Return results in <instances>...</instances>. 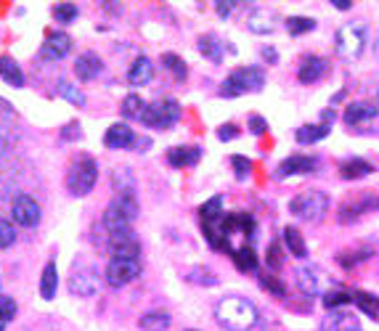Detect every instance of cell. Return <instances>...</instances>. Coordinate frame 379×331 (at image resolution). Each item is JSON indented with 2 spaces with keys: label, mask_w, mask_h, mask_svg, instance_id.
Wrapping results in <instances>:
<instances>
[{
  "label": "cell",
  "mask_w": 379,
  "mask_h": 331,
  "mask_svg": "<svg viewBox=\"0 0 379 331\" xmlns=\"http://www.w3.org/2000/svg\"><path fill=\"white\" fill-rule=\"evenodd\" d=\"M215 320L228 331H249L260 320V316L258 308L244 297H223L215 305Z\"/></svg>",
  "instance_id": "cell-1"
},
{
  "label": "cell",
  "mask_w": 379,
  "mask_h": 331,
  "mask_svg": "<svg viewBox=\"0 0 379 331\" xmlns=\"http://www.w3.org/2000/svg\"><path fill=\"white\" fill-rule=\"evenodd\" d=\"M67 191L74 199H85L88 194H93L95 183H98V162L91 154H80L72 159L69 170H67Z\"/></svg>",
  "instance_id": "cell-2"
},
{
  "label": "cell",
  "mask_w": 379,
  "mask_h": 331,
  "mask_svg": "<svg viewBox=\"0 0 379 331\" xmlns=\"http://www.w3.org/2000/svg\"><path fill=\"white\" fill-rule=\"evenodd\" d=\"M262 85H265L262 67H239L220 85V95L223 98H239L244 93H258V90H262Z\"/></svg>",
  "instance_id": "cell-3"
},
{
  "label": "cell",
  "mask_w": 379,
  "mask_h": 331,
  "mask_svg": "<svg viewBox=\"0 0 379 331\" xmlns=\"http://www.w3.org/2000/svg\"><path fill=\"white\" fill-rule=\"evenodd\" d=\"M332 207V199L324 194V191H302L297 194L295 199L289 201V212L295 215L297 220H305V223H319L326 217Z\"/></svg>",
  "instance_id": "cell-4"
},
{
  "label": "cell",
  "mask_w": 379,
  "mask_h": 331,
  "mask_svg": "<svg viewBox=\"0 0 379 331\" xmlns=\"http://www.w3.org/2000/svg\"><path fill=\"white\" fill-rule=\"evenodd\" d=\"M183 107L178 98H159V101H149L146 112L141 117V125L152 128V130H170L173 125H178Z\"/></svg>",
  "instance_id": "cell-5"
},
{
  "label": "cell",
  "mask_w": 379,
  "mask_h": 331,
  "mask_svg": "<svg viewBox=\"0 0 379 331\" xmlns=\"http://www.w3.org/2000/svg\"><path fill=\"white\" fill-rule=\"evenodd\" d=\"M366 40H368V29L366 24L361 22H347L337 29V40H334V48H337V56L345 61H356L364 50H366Z\"/></svg>",
  "instance_id": "cell-6"
},
{
  "label": "cell",
  "mask_w": 379,
  "mask_h": 331,
  "mask_svg": "<svg viewBox=\"0 0 379 331\" xmlns=\"http://www.w3.org/2000/svg\"><path fill=\"white\" fill-rule=\"evenodd\" d=\"M69 295L74 297H93L98 292V286H101V276H98V268H95L91 260H74L72 265V273H69Z\"/></svg>",
  "instance_id": "cell-7"
},
{
  "label": "cell",
  "mask_w": 379,
  "mask_h": 331,
  "mask_svg": "<svg viewBox=\"0 0 379 331\" xmlns=\"http://www.w3.org/2000/svg\"><path fill=\"white\" fill-rule=\"evenodd\" d=\"M104 247L112 255V260H141V241L133 234V228L104 236Z\"/></svg>",
  "instance_id": "cell-8"
},
{
  "label": "cell",
  "mask_w": 379,
  "mask_h": 331,
  "mask_svg": "<svg viewBox=\"0 0 379 331\" xmlns=\"http://www.w3.org/2000/svg\"><path fill=\"white\" fill-rule=\"evenodd\" d=\"M138 276H141V260H109L104 281L112 289H122V286L133 284Z\"/></svg>",
  "instance_id": "cell-9"
},
{
  "label": "cell",
  "mask_w": 379,
  "mask_h": 331,
  "mask_svg": "<svg viewBox=\"0 0 379 331\" xmlns=\"http://www.w3.org/2000/svg\"><path fill=\"white\" fill-rule=\"evenodd\" d=\"M11 217H13V223L22 225V228H35V225H40L43 210H40L35 196H29V194H16L11 201Z\"/></svg>",
  "instance_id": "cell-10"
},
{
  "label": "cell",
  "mask_w": 379,
  "mask_h": 331,
  "mask_svg": "<svg viewBox=\"0 0 379 331\" xmlns=\"http://www.w3.org/2000/svg\"><path fill=\"white\" fill-rule=\"evenodd\" d=\"M72 48H74V43H72V37L67 32H61V29L48 32L46 40H43V48H40V59L64 61L72 53Z\"/></svg>",
  "instance_id": "cell-11"
},
{
  "label": "cell",
  "mask_w": 379,
  "mask_h": 331,
  "mask_svg": "<svg viewBox=\"0 0 379 331\" xmlns=\"http://www.w3.org/2000/svg\"><path fill=\"white\" fill-rule=\"evenodd\" d=\"M135 133H133L131 125L125 122H112L104 133V146L112 149V151H128V149H135Z\"/></svg>",
  "instance_id": "cell-12"
},
{
  "label": "cell",
  "mask_w": 379,
  "mask_h": 331,
  "mask_svg": "<svg viewBox=\"0 0 379 331\" xmlns=\"http://www.w3.org/2000/svg\"><path fill=\"white\" fill-rule=\"evenodd\" d=\"M72 69H74L80 83H91L98 74H104V61H101V56L93 53V50H83V53H77Z\"/></svg>",
  "instance_id": "cell-13"
},
{
  "label": "cell",
  "mask_w": 379,
  "mask_h": 331,
  "mask_svg": "<svg viewBox=\"0 0 379 331\" xmlns=\"http://www.w3.org/2000/svg\"><path fill=\"white\" fill-rule=\"evenodd\" d=\"M313 170H316V159H313V156L295 154V156H286L284 162L276 167L273 177L284 180V177H292V175H308V173H313Z\"/></svg>",
  "instance_id": "cell-14"
},
{
  "label": "cell",
  "mask_w": 379,
  "mask_h": 331,
  "mask_svg": "<svg viewBox=\"0 0 379 331\" xmlns=\"http://www.w3.org/2000/svg\"><path fill=\"white\" fill-rule=\"evenodd\" d=\"M326 72H329V61L324 56H305L300 64V72H297V80L302 85H313L319 83Z\"/></svg>",
  "instance_id": "cell-15"
},
{
  "label": "cell",
  "mask_w": 379,
  "mask_h": 331,
  "mask_svg": "<svg viewBox=\"0 0 379 331\" xmlns=\"http://www.w3.org/2000/svg\"><path fill=\"white\" fill-rule=\"evenodd\" d=\"M379 114V109L374 104H368V101H353V104H347L345 109V125H350V128H356V125H366V122H374Z\"/></svg>",
  "instance_id": "cell-16"
},
{
  "label": "cell",
  "mask_w": 379,
  "mask_h": 331,
  "mask_svg": "<svg viewBox=\"0 0 379 331\" xmlns=\"http://www.w3.org/2000/svg\"><path fill=\"white\" fill-rule=\"evenodd\" d=\"M152 80H154V61L149 56H138L128 69V85L146 88V85H152Z\"/></svg>",
  "instance_id": "cell-17"
},
{
  "label": "cell",
  "mask_w": 379,
  "mask_h": 331,
  "mask_svg": "<svg viewBox=\"0 0 379 331\" xmlns=\"http://www.w3.org/2000/svg\"><path fill=\"white\" fill-rule=\"evenodd\" d=\"M321 331H361V320L347 310H332L321 320Z\"/></svg>",
  "instance_id": "cell-18"
},
{
  "label": "cell",
  "mask_w": 379,
  "mask_h": 331,
  "mask_svg": "<svg viewBox=\"0 0 379 331\" xmlns=\"http://www.w3.org/2000/svg\"><path fill=\"white\" fill-rule=\"evenodd\" d=\"M371 210H379V196H361L358 201H350L340 210L337 217H340V223H353V220H358L361 215L371 212Z\"/></svg>",
  "instance_id": "cell-19"
},
{
  "label": "cell",
  "mask_w": 379,
  "mask_h": 331,
  "mask_svg": "<svg viewBox=\"0 0 379 331\" xmlns=\"http://www.w3.org/2000/svg\"><path fill=\"white\" fill-rule=\"evenodd\" d=\"M199 159H201L199 146H173V149L167 151L170 167H178V170H183V167H197Z\"/></svg>",
  "instance_id": "cell-20"
},
{
  "label": "cell",
  "mask_w": 379,
  "mask_h": 331,
  "mask_svg": "<svg viewBox=\"0 0 379 331\" xmlns=\"http://www.w3.org/2000/svg\"><path fill=\"white\" fill-rule=\"evenodd\" d=\"M56 292H59V265H56V260H48L40 273V297L46 302H53Z\"/></svg>",
  "instance_id": "cell-21"
},
{
  "label": "cell",
  "mask_w": 379,
  "mask_h": 331,
  "mask_svg": "<svg viewBox=\"0 0 379 331\" xmlns=\"http://www.w3.org/2000/svg\"><path fill=\"white\" fill-rule=\"evenodd\" d=\"M197 50H199L207 61L220 64V61H223V56H225V50H231V48L225 46L218 35H201L199 40H197Z\"/></svg>",
  "instance_id": "cell-22"
},
{
  "label": "cell",
  "mask_w": 379,
  "mask_h": 331,
  "mask_svg": "<svg viewBox=\"0 0 379 331\" xmlns=\"http://www.w3.org/2000/svg\"><path fill=\"white\" fill-rule=\"evenodd\" d=\"M276 27H279V19H276L273 13L262 11V8L249 11V16H247V29H249V32H255V35H271Z\"/></svg>",
  "instance_id": "cell-23"
},
{
  "label": "cell",
  "mask_w": 379,
  "mask_h": 331,
  "mask_svg": "<svg viewBox=\"0 0 379 331\" xmlns=\"http://www.w3.org/2000/svg\"><path fill=\"white\" fill-rule=\"evenodd\" d=\"M0 80L11 88H24L27 85V77H24V69L19 67V61L11 59V56H0Z\"/></svg>",
  "instance_id": "cell-24"
},
{
  "label": "cell",
  "mask_w": 379,
  "mask_h": 331,
  "mask_svg": "<svg viewBox=\"0 0 379 331\" xmlns=\"http://www.w3.org/2000/svg\"><path fill=\"white\" fill-rule=\"evenodd\" d=\"M109 207L112 210H117L128 223H135L138 220V215H141V207H138V199H135V194H117L114 199L109 201Z\"/></svg>",
  "instance_id": "cell-25"
},
{
  "label": "cell",
  "mask_w": 379,
  "mask_h": 331,
  "mask_svg": "<svg viewBox=\"0 0 379 331\" xmlns=\"http://www.w3.org/2000/svg\"><path fill=\"white\" fill-rule=\"evenodd\" d=\"M297 286H300V292L305 297H313L321 295V273L316 268H300L297 271Z\"/></svg>",
  "instance_id": "cell-26"
},
{
  "label": "cell",
  "mask_w": 379,
  "mask_h": 331,
  "mask_svg": "<svg viewBox=\"0 0 379 331\" xmlns=\"http://www.w3.org/2000/svg\"><path fill=\"white\" fill-rule=\"evenodd\" d=\"M170 323H173V316L167 310H149V313H143L138 318L141 331H167Z\"/></svg>",
  "instance_id": "cell-27"
},
{
  "label": "cell",
  "mask_w": 379,
  "mask_h": 331,
  "mask_svg": "<svg viewBox=\"0 0 379 331\" xmlns=\"http://www.w3.org/2000/svg\"><path fill=\"white\" fill-rule=\"evenodd\" d=\"M56 95L77 109H83L85 104H88V95L77 88V83H69V80H59V83H56Z\"/></svg>",
  "instance_id": "cell-28"
},
{
  "label": "cell",
  "mask_w": 379,
  "mask_h": 331,
  "mask_svg": "<svg viewBox=\"0 0 379 331\" xmlns=\"http://www.w3.org/2000/svg\"><path fill=\"white\" fill-rule=\"evenodd\" d=\"M371 173H374V167L368 165L366 159H347V162L340 165V175L345 180H361V177L371 175Z\"/></svg>",
  "instance_id": "cell-29"
},
{
  "label": "cell",
  "mask_w": 379,
  "mask_h": 331,
  "mask_svg": "<svg viewBox=\"0 0 379 331\" xmlns=\"http://www.w3.org/2000/svg\"><path fill=\"white\" fill-rule=\"evenodd\" d=\"M329 133H332V128L321 122V125H302V128H300L295 135H297V143H302V146H310V143L324 141Z\"/></svg>",
  "instance_id": "cell-30"
},
{
  "label": "cell",
  "mask_w": 379,
  "mask_h": 331,
  "mask_svg": "<svg viewBox=\"0 0 379 331\" xmlns=\"http://www.w3.org/2000/svg\"><path fill=\"white\" fill-rule=\"evenodd\" d=\"M146 104L149 101H143L138 93H128L122 98V104H119V114L125 119H141L143 112H146Z\"/></svg>",
  "instance_id": "cell-31"
},
{
  "label": "cell",
  "mask_w": 379,
  "mask_h": 331,
  "mask_svg": "<svg viewBox=\"0 0 379 331\" xmlns=\"http://www.w3.org/2000/svg\"><path fill=\"white\" fill-rule=\"evenodd\" d=\"M284 247L286 252H292L295 257H308V247H305V238H302V234L297 231V228H292V225H286L284 228Z\"/></svg>",
  "instance_id": "cell-32"
},
{
  "label": "cell",
  "mask_w": 379,
  "mask_h": 331,
  "mask_svg": "<svg viewBox=\"0 0 379 331\" xmlns=\"http://www.w3.org/2000/svg\"><path fill=\"white\" fill-rule=\"evenodd\" d=\"M231 257H234V265H237L241 273H255V271H258V255L252 252V247L231 249Z\"/></svg>",
  "instance_id": "cell-33"
},
{
  "label": "cell",
  "mask_w": 379,
  "mask_h": 331,
  "mask_svg": "<svg viewBox=\"0 0 379 331\" xmlns=\"http://www.w3.org/2000/svg\"><path fill=\"white\" fill-rule=\"evenodd\" d=\"M162 67H165L178 83H186V77H189V67H186V61L180 59L178 53H162Z\"/></svg>",
  "instance_id": "cell-34"
},
{
  "label": "cell",
  "mask_w": 379,
  "mask_h": 331,
  "mask_svg": "<svg viewBox=\"0 0 379 331\" xmlns=\"http://www.w3.org/2000/svg\"><path fill=\"white\" fill-rule=\"evenodd\" d=\"M112 189L117 194H135V177L128 167H117L112 173Z\"/></svg>",
  "instance_id": "cell-35"
},
{
  "label": "cell",
  "mask_w": 379,
  "mask_h": 331,
  "mask_svg": "<svg viewBox=\"0 0 379 331\" xmlns=\"http://www.w3.org/2000/svg\"><path fill=\"white\" fill-rule=\"evenodd\" d=\"M201 223H218L223 220V196H213L210 201H204L199 207Z\"/></svg>",
  "instance_id": "cell-36"
},
{
  "label": "cell",
  "mask_w": 379,
  "mask_h": 331,
  "mask_svg": "<svg viewBox=\"0 0 379 331\" xmlns=\"http://www.w3.org/2000/svg\"><path fill=\"white\" fill-rule=\"evenodd\" d=\"M53 19H56V24H74L77 19H80V8L74 6V3H56L53 6Z\"/></svg>",
  "instance_id": "cell-37"
},
{
  "label": "cell",
  "mask_w": 379,
  "mask_h": 331,
  "mask_svg": "<svg viewBox=\"0 0 379 331\" xmlns=\"http://www.w3.org/2000/svg\"><path fill=\"white\" fill-rule=\"evenodd\" d=\"M286 29H289V35H305L310 29H316V19H310V16H289L286 19Z\"/></svg>",
  "instance_id": "cell-38"
},
{
  "label": "cell",
  "mask_w": 379,
  "mask_h": 331,
  "mask_svg": "<svg viewBox=\"0 0 379 331\" xmlns=\"http://www.w3.org/2000/svg\"><path fill=\"white\" fill-rule=\"evenodd\" d=\"M186 281H191V284H197V286H215L218 284V276H215L210 268H191V271L186 273Z\"/></svg>",
  "instance_id": "cell-39"
},
{
  "label": "cell",
  "mask_w": 379,
  "mask_h": 331,
  "mask_svg": "<svg viewBox=\"0 0 379 331\" xmlns=\"http://www.w3.org/2000/svg\"><path fill=\"white\" fill-rule=\"evenodd\" d=\"M80 138H83V128H80V122H67V125H61V130H59L61 143H77Z\"/></svg>",
  "instance_id": "cell-40"
},
{
  "label": "cell",
  "mask_w": 379,
  "mask_h": 331,
  "mask_svg": "<svg viewBox=\"0 0 379 331\" xmlns=\"http://www.w3.org/2000/svg\"><path fill=\"white\" fill-rule=\"evenodd\" d=\"M19 316V305H16V299L13 297H8V295H0V318L6 320H13Z\"/></svg>",
  "instance_id": "cell-41"
},
{
  "label": "cell",
  "mask_w": 379,
  "mask_h": 331,
  "mask_svg": "<svg viewBox=\"0 0 379 331\" xmlns=\"http://www.w3.org/2000/svg\"><path fill=\"white\" fill-rule=\"evenodd\" d=\"M347 302H353V295H347V292H329V295H324V305L329 310L343 308Z\"/></svg>",
  "instance_id": "cell-42"
},
{
  "label": "cell",
  "mask_w": 379,
  "mask_h": 331,
  "mask_svg": "<svg viewBox=\"0 0 379 331\" xmlns=\"http://www.w3.org/2000/svg\"><path fill=\"white\" fill-rule=\"evenodd\" d=\"M13 241H16V228H13V223L0 217V249H8Z\"/></svg>",
  "instance_id": "cell-43"
},
{
  "label": "cell",
  "mask_w": 379,
  "mask_h": 331,
  "mask_svg": "<svg viewBox=\"0 0 379 331\" xmlns=\"http://www.w3.org/2000/svg\"><path fill=\"white\" fill-rule=\"evenodd\" d=\"M231 165H234V175L239 177V180H244V177L252 173V162H249L247 156H231Z\"/></svg>",
  "instance_id": "cell-44"
},
{
  "label": "cell",
  "mask_w": 379,
  "mask_h": 331,
  "mask_svg": "<svg viewBox=\"0 0 379 331\" xmlns=\"http://www.w3.org/2000/svg\"><path fill=\"white\" fill-rule=\"evenodd\" d=\"M260 284H262V289H268V292H273V295H276V297H284V295H286L284 284H281L279 278H273L271 273H268V276L262 273V276H260Z\"/></svg>",
  "instance_id": "cell-45"
},
{
  "label": "cell",
  "mask_w": 379,
  "mask_h": 331,
  "mask_svg": "<svg viewBox=\"0 0 379 331\" xmlns=\"http://www.w3.org/2000/svg\"><path fill=\"white\" fill-rule=\"evenodd\" d=\"M239 8H244L241 3H215V13L220 16V19H228L234 11H239Z\"/></svg>",
  "instance_id": "cell-46"
},
{
  "label": "cell",
  "mask_w": 379,
  "mask_h": 331,
  "mask_svg": "<svg viewBox=\"0 0 379 331\" xmlns=\"http://www.w3.org/2000/svg\"><path fill=\"white\" fill-rule=\"evenodd\" d=\"M218 138H220V141H234V138H239V128L231 125V122H225V125L218 128Z\"/></svg>",
  "instance_id": "cell-47"
},
{
  "label": "cell",
  "mask_w": 379,
  "mask_h": 331,
  "mask_svg": "<svg viewBox=\"0 0 379 331\" xmlns=\"http://www.w3.org/2000/svg\"><path fill=\"white\" fill-rule=\"evenodd\" d=\"M268 130V122L260 117V114H255V117H249V133L252 135H262V133Z\"/></svg>",
  "instance_id": "cell-48"
},
{
  "label": "cell",
  "mask_w": 379,
  "mask_h": 331,
  "mask_svg": "<svg viewBox=\"0 0 379 331\" xmlns=\"http://www.w3.org/2000/svg\"><path fill=\"white\" fill-rule=\"evenodd\" d=\"M281 249H279V244H271V252H268V265H271L273 271L281 265V255H279Z\"/></svg>",
  "instance_id": "cell-49"
},
{
  "label": "cell",
  "mask_w": 379,
  "mask_h": 331,
  "mask_svg": "<svg viewBox=\"0 0 379 331\" xmlns=\"http://www.w3.org/2000/svg\"><path fill=\"white\" fill-rule=\"evenodd\" d=\"M260 53H262V59L268 61V64H279V53H276V48H273V46H262Z\"/></svg>",
  "instance_id": "cell-50"
},
{
  "label": "cell",
  "mask_w": 379,
  "mask_h": 331,
  "mask_svg": "<svg viewBox=\"0 0 379 331\" xmlns=\"http://www.w3.org/2000/svg\"><path fill=\"white\" fill-rule=\"evenodd\" d=\"M13 117V107L0 95V119H11Z\"/></svg>",
  "instance_id": "cell-51"
},
{
  "label": "cell",
  "mask_w": 379,
  "mask_h": 331,
  "mask_svg": "<svg viewBox=\"0 0 379 331\" xmlns=\"http://www.w3.org/2000/svg\"><path fill=\"white\" fill-rule=\"evenodd\" d=\"M334 117H337V112H334L332 107L324 109V114H321V119H324V125H326V122H334Z\"/></svg>",
  "instance_id": "cell-52"
},
{
  "label": "cell",
  "mask_w": 379,
  "mask_h": 331,
  "mask_svg": "<svg viewBox=\"0 0 379 331\" xmlns=\"http://www.w3.org/2000/svg\"><path fill=\"white\" fill-rule=\"evenodd\" d=\"M149 146H152V141H149V138H138V141H135V151H146Z\"/></svg>",
  "instance_id": "cell-53"
},
{
  "label": "cell",
  "mask_w": 379,
  "mask_h": 331,
  "mask_svg": "<svg viewBox=\"0 0 379 331\" xmlns=\"http://www.w3.org/2000/svg\"><path fill=\"white\" fill-rule=\"evenodd\" d=\"M350 6H353L350 0H334V8H340V11H347Z\"/></svg>",
  "instance_id": "cell-54"
},
{
  "label": "cell",
  "mask_w": 379,
  "mask_h": 331,
  "mask_svg": "<svg viewBox=\"0 0 379 331\" xmlns=\"http://www.w3.org/2000/svg\"><path fill=\"white\" fill-rule=\"evenodd\" d=\"M0 331H6V320L0 318Z\"/></svg>",
  "instance_id": "cell-55"
},
{
  "label": "cell",
  "mask_w": 379,
  "mask_h": 331,
  "mask_svg": "<svg viewBox=\"0 0 379 331\" xmlns=\"http://www.w3.org/2000/svg\"><path fill=\"white\" fill-rule=\"evenodd\" d=\"M377 101H379V88H377Z\"/></svg>",
  "instance_id": "cell-56"
},
{
  "label": "cell",
  "mask_w": 379,
  "mask_h": 331,
  "mask_svg": "<svg viewBox=\"0 0 379 331\" xmlns=\"http://www.w3.org/2000/svg\"><path fill=\"white\" fill-rule=\"evenodd\" d=\"M186 331H197V329H186Z\"/></svg>",
  "instance_id": "cell-57"
}]
</instances>
